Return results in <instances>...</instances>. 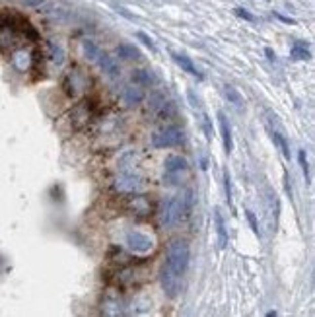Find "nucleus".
Masks as SVG:
<instances>
[{
  "mask_svg": "<svg viewBox=\"0 0 315 317\" xmlns=\"http://www.w3.org/2000/svg\"><path fill=\"white\" fill-rule=\"evenodd\" d=\"M2 27H6L10 33L25 37L27 41L37 43L41 35H39L37 27L33 26L24 14H20L18 10H4L2 12Z\"/></svg>",
  "mask_w": 315,
  "mask_h": 317,
  "instance_id": "obj_1",
  "label": "nucleus"
},
{
  "mask_svg": "<svg viewBox=\"0 0 315 317\" xmlns=\"http://www.w3.org/2000/svg\"><path fill=\"white\" fill-rule=\"evenodd\" d=\"M189 243L185 240H173L169 243V249H167V263L171 270H175L177 275H183L189 266Z\"/></svg>",
  "mask_w": 315,
  "mask_h": 317,
  "instance_id": "obj_2",
  "label": "nucleus"
},
{
  "mask_svg": "<svg viewBox=\"0 0 315 317\" xmlns=\"http://www.w3.org/2000/svg\"><path fill=\"white\" fill-rule=\"evenodd\" d=\"M183 142V132L177 127H164L152 134V146L156 148H173Z\"/></svg>",
  "mask_w": 315,
  "mask_h": 317,
  "instance_id": "obj_3",
  "label": "nucleus"
},
{
  "mask_svg": "<svg viewBox=\"0 0 315 317\" xmlns=\"http://www.w3.org/2000/svg\"><path fill=\"white\" fill-rule=\"evenodd\" d=\"M187 169H189V162H187L183 156L171 154V156L165 158V181H167V183L177 185L181 173H185Z\"/></svg>",
  "mask_w": 315,
  "mask_h": 317,
  "instance_id": "obj_4",
  "label": "nucleus"
},
{
  "mask_svg": "<svg viewBox=\"0 0 315 317\" xmlns=\"http://www.w3.org/2000/svg\"><path fill=\"white\" fill-rule=\"evenodd\" d=\"M183 214V199L181 197H169L162 206V224L164 226H175Z\"/></svg>",
  "mask_w": 315,
  "mask_h": 317,
  "instance_id": "obj_5",
  "label": "nucleus"
},
{
  "mask_svg": "<svg viewBox=\"0 0 315 317\" xmlns=\"http://www.w3.org/2000/svg\"><path fill=\"white\" fill-rule=\"evenodd\" d=\"M160 282H162V290L165 292L167 298H171V300L177 298V294L181 290V275H177L175 270H171L165 265L160 275Z\"/></svg>",
  "mask_w": 315,
  "mask_h": 317,
  "instance_id": "obj_6",
  "label": "nucleus"
},
{
  "mask_svg": "<svg viewBox=\"0 0 315 317\" xmlns=\"http://www.w3.org/2000/svg\"><path fill=\"white\" fill-rule=\"evenodd\" d=\"M126 245L130 251L134 253H148L152 249V240L146 234H140V232H128L126 234Z\"/></svg>",
  "mask_w": 315,
  "mask_h": 317,
  "instance_id": "obj_7",
  "label": "nucleus"
},
{
  "mask_svg": "<svg viewBox=\"0 0 315 317\" xmlns=\"http://www.w3.org/2000/svg\"><path fill=\"white\" fill-rule=\"evenodd\" d=\"M96 63H98V66H100V68L103 70V72H105V74H107V76L117 78L119 74H121V66H119V63L115 61L109 53L100 51V53H98V57H96Z\"/></svg>",
  "mask_w": 315,
  "mask_h": 317,
  "instance_id": "obj_8",
  "label": "nucleus"
},
{
  "mask_svg": "<svg viewBox=\"0 0 315 317\" xmlns=\"http://www.w3.org/2000/svg\"><path fill=\"white\" fill-rule=\"evenodd\" d=\"M218 123H220V132H222V142H224V148L226 154H232L234 150V142H232V128L228 123V117L224 111H218Z\"/></svg>",
  "mask_w": 315,
  "mask_h": 317,
  "instance_id": "obj_9",
  "label": "nucleus"
},
{
  "mask_svg": "<svg viewBox=\"0 0 315 317\" xmlns=\"http://www.w3.org/2000/svg\"><path fill=\"white\" fill-rule=\"evenodd\" d=\"M214 224H216V234H218V245L220 249H226L228 247V230L224 224V218L220 208H214Z\"/></svg>",
  "mask_w": 315,
  "mask_h": 317,
  "instance_id": "obj_10",
  "label": "nucleus"
},
{
  "mask_svg": "<svg viewBox=\"0 0 315 317\" xmlns=\"http://www.w3.org/2000/svg\"><path fill=\"white\" fill-rule=\"evenodd\" d=\"M173 61H175V63L181 66V70H185L187 74H191V76H197V78H202V74L197 70V66L193 64V61H191L187 55H177V53H173Z\"/></svg>",
  "mask_w": 315,
  "mask_h": 317,
  "instance_id": "obj_11",
  "label": "nucleus"
},
{
  "mask_svg": "<svg viewBox=\"0 0 315 317\" xmlns=\"http://www.w3.org/2000/svg\"><path fill=\"white\" fill-rule=\"evenodd\" d=\"M117 55L121 59H125V61H139V59H142V53L134 45H130V43H121L117 47Z\"/></svg>",
  "mask_w": 315,
  "mask_h": 317,
  "instance_id": "obj_12",
  "label": "nucleus"
},
{
  "mask_svg": "<svg viewBox=\"0 0 315 317\" xmlns=\"http://www.w3.org/2000/svg\"><path fill=\"white\" fill-rule=\"evenodd\" d=\"M123 100L126 105H139L144 100V92L140 86H126L125 94H123Z\"/></svg>",
  "mask_w": 315,
  "mask_h": 317,
  "instance_id": "obj_13",
  "label": "nucleus"
},
{
  "mask_svg": "<svg viewBox=\"0 0 315 317\" xmlns=\"http://www.w3.org/2000/svg\"><path fill=\"white\" fill-rule=\"evenodd\" d=\"M290 55L296 61H311V51L307 49V45H305L303 41H296V43L292 45Z\"/></svg>",
  "mask_w": 315,
  "mask_h": 317,
  "instance_id": "obj_14",
  "label": "nucleus"
},
{
  "mask_svg": "<svg viewBox=\"0 0 315 317\" xmlns=\"http://www.w3.org/2000/svg\"><path fill=\"white\" fill-rule=\"evenodd\" d=\"M12 63L20 72H25L31 66V55H27L25 51H16L12 55Z\"/></svg>",
  "mask_w": 315,
  "mask_h": 317,
  "instance_id": "obj_15",
  "label": "nucleus"
},
{
  "mask_svg": "<svg viewBox=\"0 0 315 317\" xmlns=\"http://www.w3.org/2000/svg\"><path fill=\"white\" fill-rule=\"evenodd\" d=\"M271 139H273V142H275V146H277L278 150L282 152V156L284 158H290V148H288V142H286V139L278 132V130H271Z\"/></svg>",
  "mask_w": 315,
  "mask_h": 317,
  "instance_id": "obj_16",
  "label": "nucleus"
},
{
  "mask_svg": "<svg viewBox=\"0 0 315 317\" xmlns=\"http://www.w3.org/2000/svg\"><path fill=\"white\" fill-rule=\"evenodd\" d=\"M132 82L142 84V86H150V84L156 82V78L152 76V72H148V70H134L132 72Z\"/></svg>",
  "mask_w": 315,
  "mask_h": 317,
  "instance_id": "obj_17",
  "label": "nucleus"
},
{
  "mask_svg": "<svg viewBox=\"0 0 315 317\" xmlns=\"http://www.w3.org/2000/svg\"><path fill=\"white\" fill-rule=\"evenodd\" d=\"M224 96H226L228 102H232L234 105H238V107L243 105V98H241L240 92L234 88V86H224Z\"/></svg>",
  "mask_w": 315,
  "mask_h": 317,
  "instance_id": "obj_18",
  "label": "nucleus"
},
{
  "mask_svg": "<svg viewBox=\"0 0 315 317\" xmlns=\"http://www.w3.org/2000/svg\"><path fill=\"white\" fill-rule=\"evenodd\" d=\"M202 128H204V134H206V140L212 142L214 139V127H212V121L208 115H202Z\"/></svg>",
  "mask_w": 315,
  "mask_h": 317,
  "instance_id": "obj_19",
  "label": "nucleus"
},
{
  "mask_svg": "<svg viewBox=\"0 0 315 317\" xmlns=\"http://www.w3.org/2000/svg\"><path fill=\"white\" fill-rule=\"evenodd\" d=\"M101 49L94 43V41H84V53H86V57L88 59H92V61H96V57H98V53H100Z\"/></svg>",
  "mask_w": 315,
  "mask_h": 317,
  "instance_id": "obj_20",
  "label": "nucleus"
},
{
  "mask_svg": "<svg viewBox=\"0 0 315 317\" xmlns=\"http://www.w3.org/2000/svg\"><path fill=\"white\" fill-rule=\"evenodd\" d=\"M298 162H300V167L303 171V177H305V183H309V165H307V158H305V150H300L298 152Z\"/></svg>",
  "mask_w": 315,
  "mask_h": 317,
  "instance_id": "obj_21",
  "label": "nucleus"
},
{
  "mask_svg": "<svg viewBox=\"0 0 315 317\" xmlns=\"http://www.w3.org/2000/svg\"><path fill=\"white\" fill-rule=\"evenodd\" d=\"M49 51H51V59H53L55 63H57V64L63 63L64 53H63V49H61L59 45H55V43H49Z\"/></svg>",
  "mask_w": 315,
  "mask_h": 317,
  "instance_id": "obj_22",
  "label": "nucleus"
},
{
  "mask_svg": "<svg viewBox=\"0 0 315 317\" xmlns=\"http://www.w3.org/2000/svg\"><path fill=\"white\" fill-rule=\"evenodd\" d=\"M245 218H247V222H249V226H251L253 234H255L257 238H261V230H259V222H257V216L253 214L251 210H245Z\"/></svg>",
  "mask_w": 315,
  "mask_h": 317,
  "instance_id": "obj_23",
  "label": "nucleus"
},
{
  "mask_svg": "<svg viewBox=\"0 0 315 317\" xmlns=\"http://www.w3.org/2000/svg\"><path fill=\"white\" fill-rule=\"evenodd\" d=\"M224 191H226L228 204H232V179H230V171H224Z\"/></svg>",
  "mask_w": 315,
  "mask_h": 317,
  "instance_id": "obj_24",
  "label": "nucleus"
},
{
  "mask_svg": "<svg viewBox=\"0 0 315 317\" xmlns=\"http://www.w3.org/2000/svg\"><path fill=\"white\" fill-rule=\"evenodd\" d=\"M234 14H236L238 18H241V20H245V22H255V16L247 12L245 8H234Z\"/></svg>",
  "mask_w": 315,
  "mask_h": 317,
  "instance_id": "obj_25",
  "label": "nucleus"
},
{
  "mask_svg": "<svg viewBox=\"0 0 315 317\" xmlns=\"http://www.w3.org/2000/svg\"><path fill=\"white\" fill-rule=\"evenodd\" d=\"M137 37H139L140 41H142V43H144V45H146V47H148L152 53H156V45H154V41H152V39L148 37L144 31H139V33H137Z\"/></svg>",
  "mask_w": 315,
  "mask_h": 317,
  "instance_id": "obj_26",
  "label": "nucleus"
},
{
  "mask_svg": "<svg viewBox=\"0 0 315 317\" xmlns=\"http://www.w3.org/2000/svg\"><path fill=\"white\" fill-rule=\"evenodd\" d=\"M275 16H277L278 20H282L284 24H290V26H294V24H296V20H294V18H288V16H282L280 12H275Z\"/></svg>",
  "mask_w": 315,
  "mask_h": 317,
  "instance_id": "obj_27",
  "label": "nucleus"
},
{
  "mask_svg": "<svg viewBox=\"0 0 315 317\" xmlns=\"http://www.w3.org/2000/svg\"><path fill=\"white\" fill-rule=\"evenodd\" d=\"M265 55H266V59H268V61H273V63H275V59H277V55H275V51H273L271 47H266V49H265Z\"/></svg>",
  "mask_w": 315,
  "mask_h": 317,
  "instance_id": "obj_28",
  "label": "nucleus"
},
{
  "mask_svg": "<svg viewBox=\"0 0 315 317\" xmlns=\"http://www.w3.org/2000/svg\"><path fill=\"white\" fill-rule=\"evenodd\" d=\"M24 2L27 4V6H41L45 0H24Z\"/></svg>",
  "mask_w": 315,
  "mask_h": 317,
  "instance_id": "obj_29",
  "label": "nucleus"
},
{
  "mask_svg": "<svg viewBox=\"0 0 315 317\" xmlns=\"http://www.w3.org/2000/svg\"><path fill=\"white\" fill-rule=\"evenodd\" d=\"M187 96H189V102L193 107H197V100H195V94H193V89H187Z\"/></svg>",
  "mask_w": 315,
  "mask_h": 317,
  "instance_id": "obj_30",
  "label": "nucleus"
},
{
  "mask_svg": "<svg viewBox=\"0 0 315 317\" xmlns=\"http://www.w3.org/2000/svg\"><path fill=\"white\" fill-rule=\"evenodd\" d=\"M277 315H278L277 311H268V313H266V317H277Z\"/></svg>",
  "mask_w": 315,
  "mask_h": 317,
  "instance_id": "obj_31",
  "label": "nucleus"
},
{
  "mask_svg": "<svg viewBox=\"0 0 315 317\" xmlns=\"http://www.w3.org/2000/svg\"><path fill=\"white\" fill-rule=\"evenodd\" d=\"M0 27H2V12H0Z\"/></svg>",
  "mask_w": 315,
  "mask_h": 317,
  "instance_id": "obj_32",
  "label": "nucleus"
}]
</instances>
